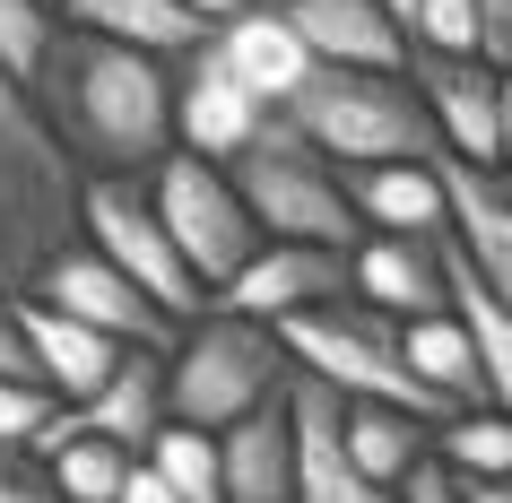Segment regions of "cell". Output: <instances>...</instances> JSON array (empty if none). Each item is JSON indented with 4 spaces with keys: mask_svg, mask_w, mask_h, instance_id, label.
<instances>
[{
    "mask_svg": "<svg viewBox=\"0 0 512 503\" xmlns=\"http://www.w3.org/2000/svg\"><path fill=\"white\" fill-rule=\"evenodd\" d=\"M35 113L87 183H148L174 157V61L61 27Z\"/></svg>",
    "mask_w": 512,
    "mask_h": 503,
    "instance_id": "cell-1",
    "label": "cell"
},
{
    "mask_svg": "<svg viewBox=\"0 0 512 503\" xmlns=\"http://www.w3.org/2000/svg\"><path fill=\"white\" fill-rule=\"evenodd\" d=\"M87 174L61 157L35 96L0 70V295H35V278L79 243Z\"/></svg>",
    "mask_w": 512,
    "mask_h": 503,
    "instance_id": "cell-2",
    "label": "cell"
},
{
    "mask_svg": "<svg viewBox=\"0 0 512 503\" xmlns=\"http://www.w3.org/2000/svg\"><path fill=\"white\" fill-rule=\"evenodd\" d=\"M287 382H296V356L278 347V330H261V321H243V313L217 304L165 356V417L200 425V434H226L252 408L287 399Z\"/></svg>",
    "mask_w": 512,
    "mask_h": 503,
    "instance_id": "cell-3",
    "label": "cell"
},
{
    "mask_svg": "<svg viewBox=\"0 0 512 503\" xmlns=\"http://www.w3.org/2000/svg\"><path fill=\"white\" fill-rule=\"evenodd\" d=\"M278 347L296 356V373L330 382L339 399L408 408V417H426V425L452 417V408H443V399L417 382V365H408V321L374 313V304H356V295H339V304H322V313L278 321Z\"/></svg>",
    "mask_w": 512,
    "mask_h": 503,
    "instance_id": "cell-4",
    "label": "cell"
},
{
    "mask_svg": "<svg viewBox=\"0 0 512 503\" xmlns=\"http://www.w3.org/2000/svg\"><path fill=\"white\" fill-rule=\"evenodd\" d=\"M226 174H235L243 209H252V226L270 243H313V252H356V243H365L348 191H339V165H330L287 113H270L261 139H252Z\"/></svg>",
    "mask_w": 512,
    "mask_h": 503,
    "instance_id": "cell-5",
    "label": "cell"
},
{
    "mask_svg": "<svg viewBox=\"0 0 512 503\" xmlns=\"http://www.w3.org/2000/svg\"><path fill=\"white\" fill-rule=\"evenodd\" d=\"M287 122L330 165H426L443 148L426 96L408 79H382V70H313V87L287 105Z\"/></svg>",
    "mask_w": 512,
    "mask_h": 503,
    "instance_id": "cell-6",
    "label": "cell"
},
{
    "mask_svg": "<svg viewBox=\"0 0 512 503\" xmlns=\"http://www.w3.org/2000/svg\"><path fill=\"white\" fill-rule=\"evenodd\" d=\"M148 209L165 217V235H174V252L191 261V278L209 295H226L243 278V269L261 261V226H252V209H243V191H235V174L226 165H209V157H174L148 174Z\"/></svg>",
    "mask_w": 512,
    "mask_h": 503,
    "instance_id": "cell-7",
    "label": "cell"
},
{
    "mask_svg": "<svg viewBox=\"0 0 512 503\" xmlns=\"http://www.w3.org/2000/svg\"><path fill=\"white\" fill-rule=\"evenodd\" d=\"M79 243H96V252H105V261L122 269V278L174 321V330H191L200 313H217V295L191 278V261L174 252V235H165V217L148 209V183H87Z\"/></svg>",
    "mask_w": 512,
    "mask_h": 503,
    "instance_id": "cell-8",
    "label": "cell"
},
{
    "mask_svg": "<svg viewBox=\"0 0 512 503\" xmlns=\"http://www.w3.org/2000/svg\"><path fill=\"white\" fill-rule=\"evenodd\" d=\"M35 304H53V313L87 321V330H105V339H122V347H148V356H174V339H183L96 243H70V252L35 278Z\"/></svg>",
    "mask_w": 512,
    "mask_h": 503,
    "instance_id": "cell-9",
    "label": "cell"
},
{
    "mask_svg": "<svg viewBox=\"0 0 512 503\" xmlns=\"http://www.w3.org/2000/svg\"><path fill=\"white\" fill-rule=\"evenodd\" d=\"M270 113L252 105V87L226 70V61L200 44L191 61H174V148L183 157H209V165H235L252 139H261Z\"/></svg>",
    "mask_w": 512,
    "mask_h": 503,
    "instance_id": "cell-10",
    "label": "cell"
},
{
    "mask_svg": "<svg viewBox=\"0 0 512 503\" xmlns=\"http://www.w3.org/2000/svg\"><path fill=\"white\" fill-rule=\"evenodd\" d=\"M287 425H296V503H400V495H382V486L356 477L348 399L330 391V382L296 373V382H287Z\"/></svg>",
    "mask_w": 512,
    "mask_h": 503,
    "instance_id": "cell-11",
    "label": "cell"
},
{
    "mask_svg": "<svg viewBox=\"0 0 512 503\" xmlns=\"http://www.w3.org/2000/svg\"><path fill=\"white\" fill-rule=\"evenodd\" d=\"M348 287V252H313V243H261V261L243 269L235 287L217 295L226 313L243 321H261V330H278V321H296V313H322V304H339Z\"/></svg>",
    "mask_w": 512,
    "mask_h": 503,
    "instance_id": "cell-12",
    "label": "cell"
},
{
    "mask_svg": "<svg viewBox=\"0 0 512 503\" xmlns=\"http://www.w3.org/2000/svg\"><path fill=\"white\" fill-rule=\"evenodd\" d=\"M408 87L426 96L434 139H443L460 165H504V122H495V61L408 53Z\"/></svg>",
    "mask_w": 512,
    "mask_h": 503,
    "instance_id": "cell-13",
    "label": "cell"
},
{
    "mask_svg": "<svg viewBox=\"0 0 512 503\" xmlns=\"http://www.w3.org/2000/svg\"><path fill=\"white\" fill-rule=\"evenodd\" d=\"M434 174L452 200V252L512 304V174L504 165H460L452 148H434Z\"/></svg>",
    "mask_w": 512,
    "mask_h": 503,
    "instance_id": "cell-14",
    "label": "cell"
},
{
    "mask_svg": "<svg viewBox=\"0 0 512 503\" xmlns=\"http://www.w3.org/2000/svg\"><path fill=\"white\" fill-rule=\"evenodd\" d=\"M278 18L304 35V53L322 70H382L408 79V35L391 27L382 0H278Z\"/></svg>",
    "mask_w": 512,
    "mask_h": 503,
    "instance_id": "cell-15",
    "label": "cell"
},
{
    "mask_svg": "<svg viewBox=\"0 0 512 503\" xmlns=\"http://www.w3.org/2000/svg\"><path fill=\"white\" fill-rule=\"evenodd\" d=\"M348 287L356 304H374L391 321H434L452 313V278H443V235L408 243V235H365L348 252Z\"/></svg>",
    "mask_w": 512,
    "mask_h": 503,
    "instance_id": "cell-16",
    "label": "cell"
},
{
    "mask_svg": "<svg viewBox=\"0 0 512 503\" xmlns=\"http://www.w3.org/2000/svg\"><path fill=\"white\" fill-rule=\"evenodd\" d=\"M18 330H27V356H35V373H44V391H53L61 408H87V399L139 356V347L105 339V330L53 313V304H35V295H18Z\"/></svg>",
    "mask_w": 512,
    "mask_h": 503,
    "instance_id": "cell-17",
    "label": "cell"
},
{
    "mask_svg": "<svg viewBox=\"0 0 512 503\" xmlns=\"http://www.w3.org/2000/svg\"><path fill=\"white\" fill-rule=\"evenodd\" d=\"M209 53L226 61L243 87H252V105H261V113H287L304 87H313V70H322V61L304 53V35L287 27L278 9H261V0H252L243 18H226V27L209 35Z\"/></svg>",
    "mask_w": 512,
    "mask_h": 503,
    "instance_id": "cell-18",
    "label": "cell"
},
{
    "mask_svg": "<svg viewBox=\"0 0 512 503\" xmlns=\"http://www.w3.org/2000/svg\"><path fill=\"white\" fill-rule=\"evenodd\" d=\"M339 191L365 235H408V243H434L452 235V200H443V174L426 165H339Z\"/></svg>",
    "mask_w": 512,
    "mask_h": 503,
    "instance_id": "cell-19",
    "label": "cell"
},
{
    "mask_svg": "<svg viewBox=\"0 0 512 503\" xmlns=\"http://www.w3.org/2000/svg\"><path fill=\"white\" fill-rule=\"evenodd\" d=\"M61 27L105 35V44H131L148 61H191L217 27H200L183 0H61Z\"/></svg>",
    "mask_w": 512,
    "mask_h": 503,
    "instance_id": "cell-20",
    "label": "cell"
},
{
    "mask_svg": "<svg viewBox=\"0 0 512 503\" xmlns=\"http://www.w3.org/2000/svg\"><path fill=\"white\" fill-rule=\"evenodd\" d=\"M217 460H226V503H296V425H287V399H270L243 425H226Z\"/></svg>",
    "mask_w": 512,
    "mask_h": 503,
    "instance_id": "cell-21",
    "label": "cell"
},
{
    "mask_svg": "<svg viewBox=\"0 0 512 503\" xmlns=\"http://www.w3.org/2000/svg\"><path fill=\"white\" fill-rule=\"evenodd\" d=\"M348 460L365 486H382V495H400L408 477L434 460V425L408 417V408H374V399H348Z\"/></svg>",
    "mask_w": 512,
    "mask_h": 503,
    "instance_id": "cell-22",
    "label": "cell"
},
{
    "mask_svg": "<svg viewBox=\"0 0 512 503\" xmlns=\"http://www.w3.org/2000/svg\"><path fill=\"white\" fill-rule=\"evenodd\" d=\"M443 278H452V313H460V330H469V347L486 365V408L512 417V304L452 252V235H443Z\"/></svg>",
    "mask_w": 512,
    "mask_h": 503,
    "instance_id": "cell-23",
    "label": "cell"
},
{
    "mask_svg": "<svg viewBox=\"0 0 512 503\" xmlns=\"http://www.w3.org/2000/svg\"><path fill=\"white\" fill-rule=\"evenodd\" d=\"M408 365H417V382H426L452 417L486 408V365H478V347H469V330H460V313L408 321Z\"/></svg>",
    "mask_w": 512,
    "mask_h": 503,
    "instance_id": "cell-24",
    "label": "cell"
},
{
    "mask_svg": "<svg viewBox=\"0 0 512 503\" xmlns=\"http://www.w3.org/2000/svg\"><path fill=\"white\" fill-rule=\"evenodd\" d=\"M434 469L452 477V486H495V477H512V417L504 408L443 417L434 425Z\"/></svg>",
    "mask_w": 512,
    "mask_h": 503,
    "instance_id": "cell-25",
    "label": "cell"
},
{
    "mask_svg": "<svg viewBox=\"0 0 512 503\" xmlns=\"http://www.w3.org/2000/svg\"><path fill=\"white\" fill-rule=\"evenodd\" d=\"M44 469H53L61 503H122V486H131V469H139V451L96 443V434H70V443L44 451Z\"/></svg>",
    "mask_w": 512,
    "mask_h": 503,
    "instance_id": "cell-26",
    "label": "cell"
},
{
    "mask_svg": "<svg viewBox=\"0 0 512 503\" xmlns=\"http://www.w3.org/2000/svg\"><path fill=\"white\" fill-rule=\"evenodd\" d=\"M139 460L174 486V503H226V460H217V434H200V425H165Z\"/></svg>",
    "mask_w": 512,
    "mask_h": 503,
    "instance_id": "cell-27",
    "label": "cell"
},
{
    "mask_svg": "<svg viewBox=\"0 0 512 503\" xmlns=\"http://www.w3.org/2000/svg\"><path fill=\"white\" fill-rule=\"evenodd\" d=\"M53 44H61V9L53 0H0V70L27 87H44V70H53Z\"/></svg>",
    "mask_w": 512,
    "mask_h": 503,
    "instance_id": "cell-28",
    "label": "cell"
},
{
    "mask_svg": "<svg viewBox=\"0 0 512 503\" xmlns=\"http://www.w3.org/2000/svg\"><path fill=\"white\" fill-rule=\"evenodd\" d=\"M408 53H443V61H486V0H417Z\"/></svg>",
    "mask_w": 512,
    "mask_h": 503,
    "instance_id": "cell-29",
    "label": "cell"
},
{
    "mask_svg": "<svg viewBox=\"0 0 512 503\" xmlns=\"http://www.w3.org/2000/svg\"><path fill=\"white\" fill-rule=\"evenodd\" d=\"M53 417H61V399L44 382H0V460H35Z\"/></svg>",
    "mask_w": 512,
    "mask_h": 503,
    "instance_id": "cell-30",
    "label": "cell"
},
{
    "mask_svg": "<svg viewBox=\"0 0 512 503\" xmlns=\"http://www.w3.org/2000/svg\"><path fill=\"white\" fill-rule=\"evenodd\" d=\"M0 503H61L44 460H0Z\"/></svg>",
    "mask_w": 512,
    "mask_h": 503,
    "instance_id": "cell-31",
    "label": "cell"
},
{
    "mask_svg": "<svg viewBox=\"0 0 512 503\" xmlns=\"http://www.w3.org/2000/svg\"><path fill=\"white\" fill-rule=\"evenodd\" d=\"M0 382H44L27 356V330H18V295H0Z\"/></svg>",
    "mask_w": 512,
    "mask_h": 503,
    "instance_id": "cell-32",
    "label": "cell"
},
{
    "mask_svg": "<svg viewBox=\"0 0 512 503\" xmlns=\"http://www.w3.org/2000/svg\"><path fill=\"white\" fill-rule=\"evenodd\" d=\"M486 61H512V0H486Z\"/></svg>",
    "mask_w": 512,
    "mask_h": 503,
    "instance_id": "cell-33",
    "label": "cell"
},
{
    "mask_svg": "<svg viewBox=\"0 0 512 503\" xmlns=\"http://www.w3.org/2000/svg\"><path fill=\"white\" fill-rule=\"evenodd\" d=\"M400 503H460V495H452V477H443V469L426 460V469H417V477L400 486Z\"/></svg>",
    "mask_w": 512,
    "mask_h": 503,
    "instance_id": "cell-34",
    "label": "cell"
},
{
    "mask_svg": "<svg viewBox=\"0 0 512 503\" xmlns=\"http://www.w3.org/2000/svg\"><path fill=\"white\" fill-rule=\"evenodd\" d=\"M122 503H174V486H165V477L148 469V460H139V469H131V486H122Z\"/></svg>",
    "mask_w": 512,
    "mask_h": 503,
    "instance_id": "cell-35",
    "label": "cell"
},
{
    "mask_svg": "<svg viewBox=\"0 0 512 503\" xmlns=\"http://www.w3.org/2000/svg\"><path fill=\"white\" fill-rule=\"evenodd\" d=\"M495 122H504V174H512V61L495 70Z\"/></svg>",
    "mask_w": 512,
    "mask_h": 503,
    "instance_id": "cell-36",
    "label": "cell"
},
{
    "mask_svg": "<svg viewBox=\"0 0 512 503\" xmlns=\"http://www.w3.org/2000/svg\"><path fill=\"white\" fill-rule=\"evenodd\" d=\"M191 18H200V27H226V18H243V9H252V0H183Z\"/></svg>",
    "mask_w": 512,
    "mask_h": 503,
    "instance_id": "cell-37",
    "label": "cell"
},
{
    "mask_svg": "<svg viewBox=\"0 0 512 503\" xmlns=\"http://www.w3.org/2000/svg\"><path fill=\"white\" fill-rule=\"evenodd\" d=\"M460 503H512V477H495V486H452Z\"/></svg>",
    "mask_w": 512,
    "mask_h": 503,
    "instance_id": "cell-38",
    "label": "cell"
},
{
    "mask_svg": "<svg viewBox=\"0 0 512 503\" xmlns=\"http://www.w3.org/2000/svg\"><path fill=\"white\" fill-rule=\"evenodd\" d=\"M382 9H391V27H400V35L417 27V0H382Z\"/></svg>",
    "mask_w": 512,
    "mask_h": 503,
    "instance_id": "cell-39",
    "label": "cell"
},
{
    "mask_svg": "<svg viewBox=\"0 0 512 503\" xmlns=\"http://www.w3.org/2000/svg\"><path fill=\"white\" fill-rule=\"evenodd\" d=\"M261 9H278V0H261Z\"/></svg>",
    "mask_w": 512,
    "mask_h": 503,
    "instance_id": "cell-40",
    "label": "cell"
},
{
    "mask_svg": "<svg viewBox=\"0 0 512 503\" xmlns=\"http://www.w3.org/2000/svg\"><path fill=\"white\" fill-rule=\"evenodd\" d=\"M53 9H61V0H53Z\"/></svg>",
    "mask_w": 512,
    "mask_h": 503,
    "instance_id": "cell-41",
    "label": "cell"
}]
</instances>
